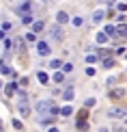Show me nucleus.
<instances>
[{
  "instance_id": "obj_6",
  "label": "nucleus",
  "mask_w": 127,
  "mask_h": 132,
  "mask_svg": "<svg viewBox=\"0 0 127 132\" xmlns=\"http://www.w3.org/2000/svg\"><path fill=\"white\" fill-rule=\"evenodd\" d=\"M30 9H32V2H22L19 9H17V13L19 15H26V13H30Z\"/></svg>"
},
{
  "instance_id": "obj_27",
  "label": "nucleus",
  "mask_w": 127,
  "mask_h": 132,
  "mask_svg": "<svg viewBox=\"0 0 127 132\" xmlns=\"http://www.w3.org/2000/svg\"><path fill=\"white\" fill-rule=\"evenodd\" d=\"M2 30H11V22H4V24H2Z\"/></svg>"
},
{
  "instance_id": "obj_18",
  "label": "nucleus",
  "mask_w": 127,
  "mask_h": 132,
  "mask_svg": "<svg viewBox=\"0 0 127 132\" xmlns=\"http://www.w3.org/2000/svg\"><path fill=\"white\" fill-rule=\"evenodd\" d=\"M22 20H24V24H32V15H30V13L22 15Z\"/></svg>"
},
{
  "instance_id": "obj_25",
  "label": "nucleus",
  "mask_w": 127,
  "mask_h": 132,
  "mask_svg": "<svg viewBox=\"0 0 127 132\" xmlns=\"http://www.w3.org/2000/svg\"><path fill=\"white\" fill-rule=\"evenodd\" d=\"M97 61V56H93V54H88V56H86V63H95Z\"/></svg>"
},
{
  "instance_id": "obj_29",
  "label": "nucleus",
  "mask_w": 127,
  "mask_h": 132,
  "mask_svg": "<svg viewBox=\"0 0 127 132\" xmlns=\"http://www.w3.org/2000/svg\"><path fill=\"white\" fill-rule=\"evenodd\" d=\"M0 89H2V82H0Z\"/></svg>"
},
{
  "instance_id": "obj_15",
  "label": "nucleus",
  "mask_w": 127,
  "mask_h": 132,
  "mask_svg": "<svg viewBox=\"0 0 127 132\" xmlns=\"http://www.w3.org/2000/svg\"><path fill=\"white\" fill-rule=\"evenodd\" d=\"M63 97H65V100H73V89L69 87V89L65 91V95H63Z\"/></svg>"
},
{
  "instance_id": "obj_22",
  "label": "nucleus",
  "mask_w": 127,
  "mask_h": 132,
  "mask_svg": "<svg viewBox=\"0 0 127 132\" xmlns=\"http://www.w3.org/2000/svg\"><path fill=\"white\" fill-rule=\"evenodd\" d=\"M13 128H15V130H22L24 126H22V121H19V119H15V121H13Z\"/></svg>"
},
{
  "instance_id": "obj_28",
  "label": "nucleus",
  "mask_w": 127,
  "mask_h": 132,
  "mask_svg": "<svg viewBox=\"0 0 127 132\" xmlns=\"http://www.w3.org/2000/svg\"><path fill=\"white\" fill-rule=\"evenodd\" d=\"M0 130H2V121H0Z\"/></svg>"
},
{
  "instance_id": "obj_5",
  "label": "nucleus",
  "mask_w": 127,
  "mask_h": 132,
  "mask_svg": "<svg viewBox=\"0 0 127 132\" xmlns=\"http://www.w3.org/2000/svg\"><path fill=\"white\" fill-rule=\"evenodd\" d=\"M50 35H52V39H56V41H60V39H63V28H60V24L52 26V30H50Z\"/></svg>"
},
{
  "instance_id": "obj_2",
  "label": "nucleus",
  "mask_w": 127,
  "mask_h": 132,
  "mask_svg": "<svg viewBox=\"0 0 127 132\" xmlns=\"http://www.w3.org/2000/svg\"><path fill=\"white\" fill-rule=\"evenodd\" d=\"M108 115H110L112 119H125V117H127V111H125V108H121V106H112V108L108 111Z\"/></svg>"
},
{
  "instance_id": "obj_11",
  "label": "nucleus",
  "mask_w": 127,
  "mask_h": 132,
  "mask_svg": "<svg viewBox=\"0 0 127 132\" xmlns=\"http://www.w3.org/2000/svg\"><path fill=\"white\" fill-rule=\"evenodd\" d=\"M60 115H63V117H69V115L71 113H73V108H71V106H63V108H60V111H58Z\"/></svg>"
},
{
  "instance_id": "obj_17",
  "label": "nucleus",
  "mask_w": 127,
  "mask_h": 132,
  "mask_svg": "<svg viewBox=\"0 0 127 132\" xmlns=\"http://www.w3.org/2000/svg\"><path fill=\"white\" fill-rule=\"evenodd\" d=\"M65 80V74L63 71H58V74H54V82H63Z\"/></svg>"
},
{
  "instance_id": "obj_10",
  "label": "nucleus",
  "mask_w": 127,
  "mask_h": 132,
  "mask_svg": "<svg viewBox=\"0 0 127 132\" xmlns=\"http://www.w3.org/2000/svg\"><path fill=\"white\" fill-rule=\"evenodd\" d=\"M37 78L41 80V85H47V82H50V78H47V74H45V71H39V74H37Z\"/></svg>"
},
{
  "instance_id": "obj_14",
  "label": "nucleus",
  "mask_w": 127,
  "mask_h": 132,
  "mask_svg": "<svg viewBox=\"0 0 127 132\" xmlns=\"http://www.w3.org/2000/svg\"><path fill=\"white\" fill-rule=\"evenodd\" d=\"M97 41H99V43H106V41H108V35H106V32H99V35H97Z\"/></svg>"
},
{
  "instance_id": "obj_23",
  "label": "nucleus",
  "mask_w": 127,
  "mask_h": 132,
  "mask_svg": "<svg viewBox=\"0 0 127 132\" xmlns=\"http://www.w3.org/2000/svg\"><path fill=\"white\" fill-rule=\"evenodd\" d=\"M71 24H73V26H82V18H73V20H71Z\"/></svg>"
},
{
  "instance_id": "obj_26",
  "label": "nucleus",
  "mask_w": 127,
  "mask_h": 132,
  "mask_svg": "<svg viewBox=\"0 0 127 132\" xmlns=\"http://www.w3.org/2000/svg\"><path fill=\"white\" fill-rule=\"evenodd\" d=\"M63 69H65V71H71V69H73V65H71V63H65Z\"/></svg>"
},
{
  "instance_id": "obj_7",
  "label": "nucleus",
  "mask_w": 127,
  "mask_h": 132,
  "mask_svg": "<svg viewBox=\"0 0 127 132\" xmlns=\"http://www.w3.org/2000/svg\"><path fill=\"white\" fill-rule=\"evenodd\" d=\"M56 22H58V24H67V22H69V15L65 13V11H60V13L56 15Z\"/></svg>"
},
{
  "instance_id": "obj_1",
  "label": "nucleus",
  "mask_w": 127,
  "mask_h": 132,
  "mask_svg": "<svg viewBox=\"0 0 127 132\" xmlns=\"http://www.w3.org/2000/svg\"><path fill=\"white\" fill-rule=\"evenodd\" d=\"M37 113H41V115H58V108L54 106V102L52 100H41V102H37Z\"/></svg>"
},
{
  "instance_id": "obj_12",
  "label": "nucleus",
  "mask_w": 127,
  "mask_h": 132,
  "mask_svg": "<svg viewBox=\"0 0 127 132\" xmlns=\"http://www.w3.org/2000/svg\"><path fill=\"white\" fill-rule=\"evenodd\" d=\"M106 35H108V37H116V28H114L112 24H110V26H106Z\"/></svg>"
},
{
  "instance_id": "obj_4",
  "label": "nucleus",
  "mask_w": 127,
  "mask_h": 132,
  "mask_svg": "<svg viewBox=\"0 0 127 132\" xmlns=\"http://www.w3.org/2000/svg\"><path fill=\"white\" fill-rule=\"evenodd\" d=\"M37 52H39L41 56H47V54L52 52V48H50L45 41H39V43H37Z\"/></svg>"
},
{
  "instance_id": "obj_20",
  "label": "nucleus",
  "mask_w": 127,
  "mask_h": 132,
  "mask_svg": "<svg viewBox=\"0 0 127 132\" xmlns=\"http://www.w3.org/2000/svg\"><path fill=\"white\" fill-rule=\"evenodd\" d=\"M114 65V59H103V67H112Z\"/></svg>"
},
{
  "instance_id": "obj_13",
  "label": "nucleus",
  "mask_w": 127,
  "mask_h": 132,
  "mask_svg": "<svg viewBox=\"0 0 127 132\" xmlns=\"http://www.w3.org/2000/svg\"><path fill=\"white\" fill-rule=\"evenodd\" d=\"M103 20V11H95L93 13V22H101Z\"/></svg>"
},
{
  "instance_id": "obj_21",
  "label": "nucleus",
  "mask_w": 127,
  "mask_h": 132,
  "mask_svg": "<svg viewBox=\"0 0 127 132\" xmlns=\"http://www.w3.org/2000/svg\"><path fill=\"white\" fill-rule=\"evenodd\" d=\"M119 32H116V35H123V37H127V26H121V28H116Z\"/></svg>"
},
{
  "instance_id": "obj_3",
  "label": "nucleus",
  "mask_w": 127,
  "mask_h": 132,
  "mask_svg": "<svg viewBox=\"0 0 127 132\" xmlns=\"http://www.w3.org/2000/svg\"><path fill=\"white\" fill-rule=\"evenodd\" d=\"M17 108H19V115H22V117H28V113H30L28 100H19V104H17Z\"/></svg>"
},
{
  "instance_id": "obj_8",
  "label": "nucleus",
  "mask_w": 127,
  "mask_h": 132,
  "mask_svg": "<svg viewBox=\"0 0 127 132\" xmlns=\"http://www.w3.org/2000/svg\"><path fill=\"white\" fill-rule=\"evenodd\" d=\"M41 30H43V22H41V20L32 22V32H41Z\"/></svg>"
},
{
  "instance_id": "obj_9",
  "label": "nucleus",
  "mask_w": 127,
  "mask_h": 132,
  "mask_svg": "<svg viewBox=\"0 0 127 132\" xmlns=\"http://www.w3.org/2000/svg\"><path fill=\"white\" fill-rule=\"evenodd\" d=\"M15 89H17V82H11V85H7V89H4V91H7V95H13Z\"/></svg>"
},
{
  "instance_id": "obj_19",
  "label": "nucleus",
  "mask_w": 127,
  "mask_h": 132,
  "mask_svg": "<svg viewBox=\"0 0 127 132\" xmlns=\"http://www.w3.org/2000/svg\"><path fill=\"white\" fill-rule=\"evenodd\" d=\"M112 95H114V97H123V95H125V91H123V89H114V91H112Z\"/></svg>"
},
{
  "instance_id": "obj_24",
  "label": "nucleus",
  "mask_w": 127,
  "mask_h": 132,
  "mask_svg": "<svg viewBox=\"0 0 127 132\" xmlns=\"http://www.w3.org/2000/svg\"><path fill=\"white\" fill-rule=\"evenodd\" d=\"M84 106H86V108H91V106H95V100H93V97H91V100H86V102H84Z\"/></svg>"
},
{
  "instance_id": "obj_16",
  "label": "nucleus",
  "mask_w": 127,
  "mask_h": 132,
  "mask_svg": "<svg viewBox=\"0 0 127 132\" xmlns=\"http://www.w3.org/2000/svg\"><path fill=\"white\" fill-rule=\"evenodd\" d=\"M60 65H63V63H60L58 59H54V61H50V67H52V69H58Z\"/></svg>"
},
{
  "instance_id": "obj_30",
  "label": "nucleus",
  "mask_w": 127,
  "mask_h": 132,
  "mask_svg": "<svg viewBox=\"0 0 127 132\" xmlns=\"http://www.w3.org/2000/svg\"><path fill=\"white\" fill-rule=\"evenodd\" d=\"M125 121H127V117H125Z\"/></svg>"
}]
</instances>
